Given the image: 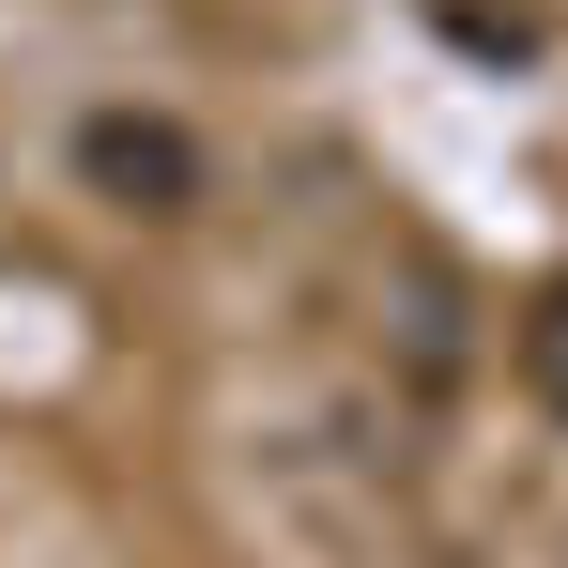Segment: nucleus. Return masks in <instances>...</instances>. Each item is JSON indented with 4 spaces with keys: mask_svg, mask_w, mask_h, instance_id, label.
Masks as SVG:
<instances>
[{
    "mask_svg": "<svg viewBox=\"0 0 568 568\" xmlns=\"http://www.w3.org/2000/svg\"><path fill=\"white\" fill-rule=\"evenodd\" d=\"M507 354H523V384H538V399L568 415V277H538V292H523V323H507Z\"/></svg>",
    "mask_w": 568,
    "mask_h": 568,
    "instance_id": "f03ea898",
    "label": "nucleus"
},
{
    "mask_svg": "<svg viewBox=\"0 0 568 568\" xmlns=\"http://www.w3.org/2000/svg\"><path fill=\"white\" fill-rule=\"evenodd\" d=\"M78 170H93V200H123V215H185L200 200V139L185 123H139V108H93V123H78Z\"/></svg>",
    "mask_w": 568,
    "mask_h": 568,
    "instance_id": "f257e3e1",
    "label": "nucleus"
}]
</instances>
